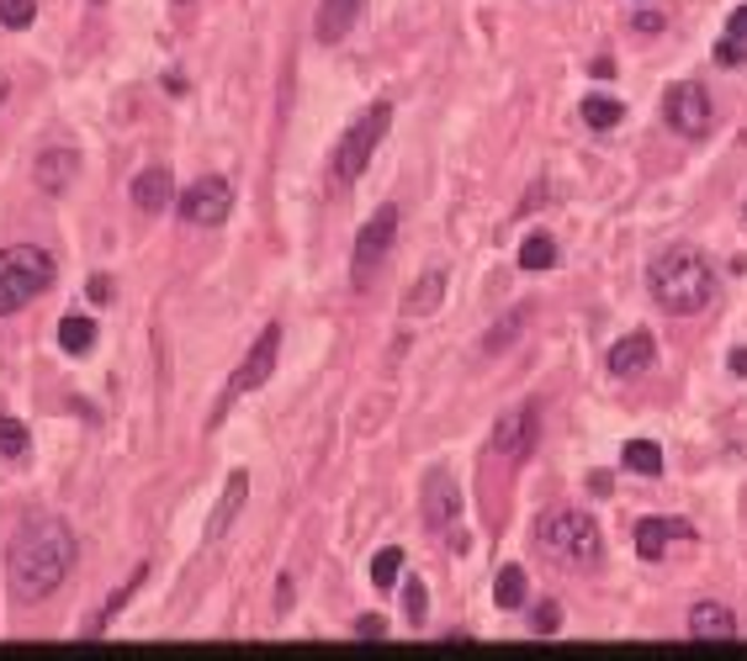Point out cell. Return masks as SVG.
Listing matches in <instances>:
<instances>
[{
  "label": "cell",
  "mask_w": 747,
  "mask_h": 661,
  "mask_svg": "<svg viewBox=\"0 0 747 661\" xmlns=\"http://www.w3.org/2000/svg\"><path fill=\"white\" fill-rule=\"evenodd\" d=\"M626 117V106H621V95H589V101H583V122H589V127H615V122Z\"/></svg>",
  "instance_id": "25"
},
{
  "label": "cell",
  "mask_w": 747,
  "mask_h": 661,
  "mask_svg": "<svg viewBox=\"0 0 747 661\" xmlns=\"http://www.w3.org/2000/svg\"><path fill=\"white\" fill-rule=\"evenodd\" d=\"M276 350H282V323H266V329H260V339L249 344V354L239 360V371L228 376V392H223V402H217L213 424L228 413V402H239V397H249L255 386H266L270 371H276Z\"/></svg>",
  "instance_id": "7"
},
{
  "label": "cell",
  "mask_w": 747,
  "mask_h": 661,
  "mask_svg": "<svg viewBox=\"0 0 747 661\" xmlns=\"http://www.w3.org/2000/svg\"><path fill=\"white\" fill-rule=\"evenodd\" d=\"M726 365H731V376H747V350H731V360H726Z\"/></svg>",
  "instance_id": "36"
},
{
  "label": "cell",
  "mask_w": 747,
  "mask_h": 661,
  "mask_svg": "<svg viewBox=\"0 0 747 661\" xmlns=\"http://www.w3.org/2000/svg\"><path fill=\"white\" fill-rule=\"evenodd\" d=\"M493 603H499V609H520V603H525V571L520 567L499 571V577H493Z\"/></svg>",
  "instance_id": "26"
},
{
  "label": "cell",
  "mask_w": 747,
  "mask_h": 661,
  "mask_svg": "<svg viewBox=\"0 0 747 661\" xmlns=\"http://www.w3.org/2000/svg\"><path fill=\"white\" fill-rule=\"evenodd\" d=\"M621 461H626L636 476H663V450L652 445V440H631V445L621 450Z\"/></svg>",
  "instance_id": "23"
},
{
  "label": "cell",
  "mask_w": 747,
  "mask_h": 661,
  "mask_svg": "<svg viewBox=\"0 0 747 661\" xmlns=\"http://www.w3.org/2000/svg\"><path fill=\"white\" fill-rule=\"evenodd\" d=\"M144 577H149V561H139V567L127 571V582H122V588L112 592V598H106V603H101V609H96V619H91V624H85V636H106V630H112V619L122 614V603H127V598H133V592L144 588Z\"/></svg>",
  "instance_id": "21"
},
{
  "label": "cell",
  "mask_w": 747,
  "mask_h": 661,
  "mask_svg": "<svg viewBox=\"0 0 747 661\" xmlns=\"http://www.w3.org/2000/svg\"><path fill=\"white\" fill-rule=\"evenodd\" d=\"M6 95H11V85H6V74H0V101H6Z\"/></svg>",
  "instance_id": "37"
},
{
  "label": "cell",
  "mask_w": 747,
  "mask_h": 661,
  "mask_svg": "<svg viewBox=\"0 0 747 661\" xmlns=\"http://www.w3.org/2000/svg\"><path fill=\"white\" fill-rule=\"evenodd\" d=\"M175 213L181 223H192V228H223L228 213H234V186H228V175H202L192 186L175 196Z\"/></svg>",
  "instance_id": "8"
},
{
  "label": "cell",
  "mask_w": 747,
  "mask_h": 661,
  "mask_svg": "<svg viewBox=\"0 0 747 661\" xmlns=\"http://www.w3.org/2000/svg\"><path fill=\"white\" fill-rule=\"evenodd\" d=\"M74 169H80V154H74V148H49V154H38V165H32V180H38V190L59 196V190L74 180Z\"/></svg>",
  "instance_id": "16"
},
{
  "label": "cell",
  "mask_w": 747,
  "mask_h": 661,
  "mask_svg": "<svg viewBox=\"0 0 747 661\" xmlns=\"http://www.w3.org/2000/svg\"><path fill=\"white\" fill-rule=\"evenodd\" d=\"M387 127H392V101H371L361 117L350 122V133H345L335 148V186H356V180H361L366 165H371L377 148H382Z\"/></svg>",
  "instance_id": "5"
},
{
  "label": "cell",
  "mask_w": 747,
  "mask_h": 661,
  "mask_svg": "<svg viewBox=\"0 0 747 661\" xmlns=\"http://www.w3.org/2000/svg\"><path fill=\"white\" fill-rule=\"evenodd\" d=\"M350 630H356L361 640H382V636H387V619H382V614H361L356 624H350Z\"/></svg>",
  "instance_id": "32"
},
{
  "label": "cell",
  "mask_w": 747,
  "mask_h": 661,
  "mask_svg": "<svg viewBox=\"0 0 747 661\" xmlns=\"http://www.w3.org/2000/svg\"><path fill=\"white\" fill-rule=\"evenodd\" d=\"M535 545H541V556H552L556 567L567 571H594L604 556L600 524L579 514V508H546L535 519Z\"/></svg>",
  "instance_id": "3"
},
{
  "label": "cell",
  "mask_w": 747,
  "mask_h": 661,
  "mask_svg": "<svg viewBox=\"0 0 747 661\" xmlns=\"http://www.w3.org/2000/svg\"><path fill=\"white\" fill-rule=\"evenodd\" d=\"M747 53V6L743 11H731V22H726V38L716 43V64H726V70H737Z\"/></svg>",
  "instance_id": "22"
},
{
  "label": "cell",
  "mask_w": 747,
  "mask_h": 661,
  "mask_svg": "<svg viewBox=\"0 0 747 661\" xmlns=\"http://www.w3.org/2000/svg\"><path fill=\"white\" fill-rule=\"evenodd\" d=\"M668 540H695V524L689 519H642L636 524V556L642 561H663Z\"/></svg>",
  "instance_id": "12"
},
{
  "label": "cell",
  "mask_w": 747,
  "mask_h": 661,
  "mask_svg": "<svg viewBox=\"0 0 747 661\" xmlns=\"http://www.w3.org/2000/svg\"><path fill=\"white\" fill-rule=\"evenodd\" d=\"M556 624H562V614H556V603H546V609L535 614V630H541V636H552Z\"/></svg>",
  "instance_id": "33"
},
{
  "label": "cell",
  "mask_w": 747,
  "mask_h": 661,
  "mask_svg": "<svg viewBox=\"0 0 747 661\" xmlns=\"http://www.w3.org/2000/svg\"><path fill=\"white\" fill-rule=\"evenodd\" d=\"M244 497H249V472H228L223 497H217L213 519H207V540H223V535H228V524H234V514L244 508Z\"/></svg>",
  "instance_id": "18"
},
{
  "label": "cell",
  "mask_w": 747,
  "mask_h": 661,
  "mask_svg": "<svg viewBox=\"0 0 747 661\" xmlns=\"http://www.w3.org/2000/svg\"><path fill=\"white\" fill-rule=\"evenodd\" d=\"M419 508H424V529H430L434 540H446L451 529L461 524V487L451 472H430L424 476V497H419Z\"/></svg>",
  "instance_id": "11"
},
{
  "label": "cell",
  "mask_w": 747,
  "mask_h": 661,
  "mask_svg": "<svg viewBox=\"0 0 747 661\" xmlns=\"http://www.w3.org/2000/svg\"><path fill=\"white\" fill-rule=\"evenodd\" d=\"M53 286V255L38 244H6L0 249V318L22 312L32 297Z\"/></svg>",
  "instance_id": "4"
},
{
  "label": "cell",
  "mask_w": 747,
  "mask_h": 661,
  "mask_svg": "<svg viewBox=\"0 0 747 661\" xmlns=\"http://www.w3.org/2000/svg\"><path fill=\"white\" fill-rule=\"evenodd\" d=\"M59 344L70 354H91V344H96V323L91 318H64L59 323Z\"/></svg>",
  "instance_id": "27"
},
{
  "label": "cell",
  "mask_w": 747,
  "mask_h": 661,
  "mask_svg": "<svg viewBox=\"0 0 747 661\" xmlns=\"http://www.w3.org/2000/svg\"><path fill=\"white\" fill-rule=\"evenodd\" d=\"M0 455H6V461H22L27 455V424L11 419L6 407H0Z\"/></svg>",
  "instance_id": "28"
},
{
  "label": "cell",
  "mask_w": 747,
  "mask_h": 661,
  "mask_svg": "<svg viewBox=\"0 0 747 661\" xmlns=\"http://www.w3.org/2000/svg\"><path fill=\"white\" fill-rule=\"evenodd\" d=\"M112 297V281L106 276H91V302H106Z\"/></svg>",
  "instance_id": "35"
},
{
  "label": "cell",
  "mask_w": 747,
  "mask_h": 661,
  "mask_svg": "<svg viewBox=\"0 0 747 661\" xmlns=\"http://www.w3.org/2000/svg\"><path fill=\"white\" fill-rule=\"evenodd\" d=\"M663 117H668V127H674L678 138H705V133H710V122H716L710 91L695 85V80L674 85V91L663 95Z\"/></svg>",
  "instance_id": "9"
},
{
  "label": "cell",
  "mask_w": 747,
  "mask_h": 661,
  "mask_svg": "<svg viewBox=\"0 0 747 661\" xmlns=\"http://www.w3.org/2000/svg\"><path fill=\"white\" fill-rule=\"evenodd\" d=\"M636 32H663V17H657V11H642V17H636Z\"/></svg>",
  "instance_id": "34"
},
{
  "label": "cell",
  "mask_w": 747,
  "mask_h": 661,
  "mask_svg": "<svg viewBox=\"0 0 747 661\" xmlns=\"http://www.w3.org/2000/svg\"><path fill=\"white\" fill-rule=\"evenodd\" d=\"M170 202H175V186H170V169H165V165L139 169V180H133V207H139V213H165Z\"/></svg>",
  "instance_id": "17"
},
{
  "label": "cell",
  "mask_w": 747,
  "mask_h": 661,
  "mask_svg": "<svg viewBox=\"0 0 747 661\" xmlns=\"http://www.w3.org/2000/svg\"><path fill=\"white\" fill-rule=\"evenodd\" d=\"M403 603H409V624H424L430 603H424V582H419V577H409V592H403Z\"/></svg>",
  "instance_id": "31"
},
{
  "label": "cell",
  "mask_w": 747,
  "mask_h": 661,
  "mask_svg": "<svg viewBox=\"0 0 747 661\" xmlns=\"http://www.w3.org/2000/svg\"><path fill=\"white\" fill-rule=\"evenodd\" d=\"M96 6H101V0H96Z\"/></svg>",
  "instance_id": "38"
},
{
  "label": "cell",
  "mask_w": 747,
  "mask_h": 661,
  "mask_svg": "<svg viewBox=\"0 0 747 661\" xmlns=\"http://www.w3.org/2000/svg\"><path fill=\"white\" fill-rule=\"evenodd\" d=\"M647 291L652 302L674 318H695L716 302V270L699 255L695 244H674L647 265Z\"/></svg>",
  "instance_id": "2"
},
{
  "label": "cell",
  "mask_w": 747,
  "mask_h": 661,
  "mask_svg": "<svg viewBox=\"0 0 747 661\" xmlns=\"http://www.w3.org/2000/svg\"><path fill=\"white\" fill-rule=\"evenodd\" d=\"M398 223H403L398 202H382L377 213L366 217V228L356 234V255H350V286H356V291H366V286H371V276L387 265L392 244H398Z\"/></svg>",
  "instance_id": "6"
},
{
  "label": "cell",
  "mask_w": 747,
  "mask_h": 661,
  "mask_svg": "<svg viewBox=\"0 0 747 661\" xmlns=\"http://www.w3.org/2000/svg\"><path fill=\"white\" fill-rule=\"evenodd\" d=\"M446 281H451V276H446V265H430V270H424V276L409 286L403 312H409V318H430V312L440 308V297H446Z\"/></svg>",
  "instance_id": "19"
},
{
  "label": "cell",
  "mask_w": 747,
  "mask_h": 661,
  "mask_svg": "<svg viewBox=\"0 0 747 661\" xmlns=\"http://www.w3.org/2000/svg\"><path fill=\"white\" fill-rule=\"evenodd\" d=\"M398 571H403V550H398V545H387V550L371 556V582H377L382 592L398 582Z\"/></svg>",
  "instance_id": "29"
},
{
  "label": "cell",
  "mask_w": 747,
  "mask_h": 661,
  "mask_svg": "<svg viewBox=\"0 0 747 661\" xmlns=\"http://www.w3.org/2000/svg\"><path fill=\"white\" fill-rule=\"evenodd\" d=\"M74 556H80V545L64 519H27L6 550V582L22 603H43L70 577Z\"/></svg>",
  "instance_id": "1"
},
{
  "label": "cell",
  "mask_w": 747,
  "mask_h": 661,
  "mask_svg": "<svg viewBox=\"0 0 747 661\" xmlns=\"http://www.w3.org/2000/svg\"><path fill=\"white\" fill-rule=\"evenodd\" d=\"M652 360H657V339H652L647 329H636V333H626L615 350H610V376H642Z\"/></svg>",
  "instance_id": "13"
},
{
  "label": "cell",
  "mask_w": 747,
  "mask_h": 661,
  "mask_svg": "<svg viewBox=\"0 0 747 661\" xmlns=\"http://www.w3.org/2000/svg\"><path fill=\"white\" fill-rule=\"evenodd\" d=\"M32 17H38V0H0V27L22 32V27H32Z\"/></svg>",
  "instance_id": "30"
},
{
  "label": "cell",
  "mask_w": 747,
  "mask_h": 661,
  "mask_svg": "<svg viewBox=\"0 0 747 661\" xmlns=\"http://www.w3.org/2000/svg\"><path fill=\"white\" fill-rule=\"evenodd\" d=\"M535 440H541V413H535L531 402H520V407H509L504 419L493 424V455L499 461H509V466H520L525 455L535 450Z\"/></svg>",
  "instance_id": "10"
},
{
  "label": "cell",
  "mask_w": 747,
  "mask_h": 661,
  "mask_svg": "<svg viewBox=\"0 0 747 661\" xmlns=\"http://www.w3.org/2000/svg\"><path fill=\"white\" fill-rule=\"evenodd\" d=\"M531 318H535V302H514V308H509L504 318L493 323V329L482 333V354H504L509 344L525 333V323H531Z\"/></svg>",
  "instance_id": "20"
},
{
  "label": "cell",
  "mask_w": 747,
  "mask_h": 661,
  "mask_svg": "<svg viewBox=\"0 0 747 661\" xmlns=\"http://www.w3.org/2000/svg\"><path fill=\"white\" fill-rule=\"evenodd\" d=\"M361 11H366V0H318V17H314L318 43H345Z\"/></svg>",
  "instance_id": "14"
},
{
  "label": "cell",
  "mask_w": 747,
  "mask_h": 661,
  "mask_svg": "<svg viewBox=\"0 0 747 661\" xmlns=\"http://www.w3.org/2000/svg\"><path fill=\"white\" fill-rule=\"evenodd\" d=\"M556 265V238L552 234H531L520 244V270H552Z\"/></svg>",
  "instance_id": "24"
},
{
  "label": "cell",
  "mask_w": 747,
  "mask_h": 661,
  "mask_svg": "<svg viewBox=\"0 0 747 661\" xmlns=\"http://www.w3.org/2000/svg\"><path fill=\"white\" fill-rule=\"evenodd\" d=\"M689 636L695 640H737V614L716 603V598H699L689 609Z\"/></svg>",
  "instance_id": "15"
}]
</instances>
